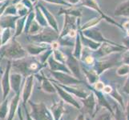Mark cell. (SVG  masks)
Here are the masks:
<instances>
[{
  "mask_svg": "<svg viewBox=\"0 0 129 120\" xmlns=\"http://www.w3.org/2000/svg\"><path fill=\"white\" fill-rule=\"evenodd\" d=\"M27 51L23 47L16 38H13L6 45L0 48L1 58H7L8 60H17L23 59L27 55Z\"/></svg>",
  "mask_w": 129,
  "mask_h": 120,
  "instance_id": "obj_1",
  "label": "cell"
},
{
  "mask_svg": "<svg viewBox=\"0 0 129 120\" xmlns=\"http://www.w3.org/2000/svg\"><path fill=\"white\" fill-rule=\"evenodd\" d=\"M59 35L53 29L44 28L40 33L35 35H29V40L35 43H44L51 44L52 42L56 41Z\"/></svg>",
  "mask_w": 129,
  "mask_h": 120,
  "instance_id": "obj_2",
  "label": "cell"
},
{
  "mask_svg": "<svg viewBox=\"0 0 129 120\" xmlns=\"http://www.w3.org/2000/svg\"><path fill=\"white\" fill-rule=\"evenodd\" d=\"M30 104L32 107V113L30 115L35 120H53L51 114L43 103L35 104L30 103Z\"/></svg>",
  "mask_w": 129,
  "mask_h": 120,
  "instance_id": "obj_3",
  "label": "cell"
},
{
  "mask_svg": "<svg viewBox=\"0 0 129 120\" xmlns=\"http://www.w3.org/2000/svg\"><path fill=\"white\" fill-rule=\"evenodd\" d=\"M12 66V60L7 61V65L6 66L5 71H4L2 80H1V86L3 90V101L7 99L9 93L11 91V82H10V76H11V68Z\"/></svg>",
  "mask_w": 129,
  "mask_h": 120,
  "instance_id": "obj_4",
  "label": "cell"
},
{
  "mask_svg": "<svg viewBox=\"0 0 129 120\" xmlns=\"http://www.w3.org/2000/svg\"><path fill=\"white\" fill-rule=\"evenodd\" d=\"M33 85H34V75L30 74V75H28V76H26L25 83H24V87H23V94H22L23 106H25L26 103L29 99V97L32 92Z\"/></svg>",
  "mask_w": 129,
  "mask_h": 120,
  "instance_id": "obj_5",
  "label": "cell"
},
{
  "mask_svg": "<svg viewBox=\"0 0 129 120\" xmlns=\"http://www.w3.org/2000/svg\"><path fill=\"white\" fill-rule=\"evenodd\" d=\"M82 5L88 7L93 9V10L96 11L98 13H100V14L101 15V17L102 18H104V19H106L107 21H108L109 23H112L113 24H116L117 26H119V24L116 23V22L113 21L112 19H111V18H109V17H108L107 15H104V13L102 11L101 9L100 8L99 4H98L96 0H82Z\"/></svg>",
  "mask_w": 129,
  "mask_h": 120,
  "instance_id": "obj_6",
  "label": "cell"
},
{
  "mask_svg": "<svg viewBox=\"0 0 129 120\" xmlns=\"http://www.w3.org/2000/svg\"><path fill=\"white\" fill-rule=\"evenodd\" d=\"M45 45H47V44H44V43L35 44V43H30L26 46V50L30 55L36 56V55H39L41 53L47 50V47Z\"/></svg>",
  "mask_w": 129,
  "mask_h": 120,
  "instance_id": "obj_7",
  "label": "cell"
},
{
  "mask_svg": "<svg viewBox=\"0 0 129 120\" xmlns=\"http://www.w3.org/2000/svg\"><path fill=\"white\" fill-rule=\"evenodd\" d=\"M38 5H39V7H40V9L42 10L44 16H45V18H46L47 22V23H48V26H50L51 29L55 30L56 32L59 33V27H58L57 22H56L55 19L54 18V16H53L51 15V13L45 7L43 6L42 4L39 3V4H38Z\"/></svg>",
  "mask_w": 129,
  "mask_h": 120,
  "instance_id": "obj_8",
  "label": "cell"
},
{
  "mask_svg": "<svg viewBox=\"0 0 129 120\" xmlns=\"http://www.w3.org/2000/svg\"><path fill=\"white\" fill-rule=\"evenodd\" d=\"M11 88L15 94L20 93L21 82H22V74L20 73H12L10 76Z\"/></svg>",
  "mask_w": 129,
  "mask_h": 120,
  "instance_id": "obj_9",
  "label": "cell"
},
{
  "mask_svg": "<svg viewBox=\"0 0 129 120\" xmlns=\"http://www.w3.org/2000/svg\"><path fill=\"white\" fill-rule=\"evenodd\" d=\"M19 98H20V93L15 94V95L12 98V99L10 103V109H9V114H8L7 120H13L14 119L16 110L18 108V106H19Z\"/></svg>",
  "mask_w": 129,
  "mask_h": 120,
  "instance_id": "obj_10",
  "label": "cell"
},
{
  "mask_svg": "<svg viewBox=\"0 0 129 120\" xmlns=\"http://www.w3.org/2000/svg\"><path fill=\"white\" fill-rule=\"evenodd\" d=\"M115 16L129 17V0L121 3L115 10Z\"/></svg>",
  "mask_w": 129,
  "mask_h": 120,
  "instance_id": "obj_11",
  "label": "cell"
},
{
  "mask_svg": "<svg viewBox=\"0 0 129 120\" xmlns=\"http://www.w3.org/2000/svg\"><path fill=\"white\" fill-rule=\"evenodd\" d=\"M123 48H124L123 47H115L112 45H109L108 43H104L102 47H100V49L99 51H97L96 55H98L99 56L102 57V56H104L106 55H108L110 54L112 51H120L122 50Z\"/></svg>",
  "mask_w": 129,
  "mask_h": 120,
  "instance_id": "obj_12",
  "label": "cell"
},
{
  "mask_svg": "<svg viewBox=\"0 0 129 120\" xmlns=\"http://www.w3.org/2000/svg\"><path fill=\"white\" fill-rule=\"evenodd\" d=\"M26 15L23 17H19L16 20L15 23V33H14V38H17L18 36L22 34L25 30V26H26Z\"/></svg>",
  "mask_w": 129,
  "mask_h": 120,
  "instance_id": "obj_13",
  "label": "cell"
},
{
  "mask_svg": "<svg viewBox=\"0 0 129 120\" xmlns=\"http://www.w3.org/2000/svg\"><path fill=\"white\" fill-rule=\"evenodd\" d=\"M34 11L35 13V19H36V21L40 24V26H43V28H46L48 26V23H47V19H46L45 16H44L42 10L40 9V7H39V5H37L35 7Z\"/></svg>",
  "mask_w": 129,
  "mask_h": 120,
  "instance_id": "obj_14",
  "label": "cell"
},
{
  "mask_svg": "<svg viewBox=\"0 0 129 120\" xmlns=\"http://www.w3.org/2000/svg\"><path fill=\"white\" fill-rule=\"evenodd\" d=\"M19 16H8L7 15L4 19L2 20V25H0L3 28L10 27L14 30L15 27V23L16 20L19 19Z\"/></svg>",
  "mask_w": 129,
  "mask_h": 120,
  "instance_id": "obj_15",
  "label": "cell"
},
{
  "mask_svg": "<svg viewBox=\"0 0 129 120\" xmlns=\"http://www.w3.org/2000/svg\"><path fill=\"white\" fill-rule=\"evenodd\" d=\"M14 33L15 32H13V29L10 27L3 28L2 34H1L3 46L6 45L7 43H8L13 38H14Z\"/></svg>",
  "mask_w": 129,
  "mask_h": 120,
  "instance_id": "obj_16",
  "label": "cell"
},
{
  "mask_svg": "<svg viewBox=\"0 0 129 120\" xmlns=\"http://www.w3.org/2000/svg\"><path fill=\"white\" fill-rule=\"evenodd\" d=\"M48 63H49V65H50L52 71H55V70H63V71H68V69L65 67V66H63V64L59 63V61L55 59V58L53 56H51L48 59Z\"/></svg>",
  "mask_w": 129,
  "mask_h": 120,
  "instance_id": "obj_17",
  "label": "cell"
},
{
  "mask_svg": "<svg viewBox=\"0 0 129 120\" xmlns=\"http://www.w3.org/2000/svg\"><path fill=\"white\" fill-rule=\"evenodd\" d=\"M43 29L44 28L42 26H40V24H39L36 21V19H35L31 23V24L30 25L27 31H26V34L28 35H35L39 33H40Z\"/></svg>",
  "mask_w": 129,
  "mask_h": 120,
  "instance_id": "obj_18",
  "label": "cell"
},
{
  "mask_svg": "<svg viewBox=\"0 0 129 120\" xmlns=\"http://www.w3.org/2000/svg\"><path fill=\"white\" fill-rule=\"evenodd\" d=\"M52 74L58 79L59 80L60 82L63 83H78L79 81L76 79H75L73 78H71L68 76H66V75L63 73H60L59 71H52Z\"/></svg>",
  "mask_w": 129,
  "mask_h": 120,
  "instance_id": "obj_19",
  "label": "cell"
},
{
  "mask_svg": "<svg viewBox=\"0 0 129 120\" xmlns=\"http://www.w3.org/2000/svg\"><path fill=\"white\" fill-rule=\"evenodd\" d=\"M15 7L17 9V15L19 17L26 16L30 12V11L24 5L23 2H19V3H15Z\"/></svg>",
  "mask_w": 129,
  "mask_h": 120,
  "instance_id": "obj_20",
  "label": "cell"
},
{
  "mask_svg": "<svg viewBox=\"0 0 129 120\" xmlns=\"http://www.w3.org/2000/svg\"><path fill=\"white\" fill-rule=\"evenodd\" d=\"M8 103H9V102L6 99L3 101V103L0 105V118L1 119H4L7 116V113L9 112Z\"/></svg>",
  "mask_w": 129,
  "mask_h": 120,
  "instance_id": "obj_21",
  "label": "cell"
},
{
  "mask_svg": "<svg viewBox=\"0 0 129 120\" xmlns=\"http://www.w3.org/2000/svg\"><path fill=\"white\" fill-rule=\"evenodd\" d=\"M68 63L71 66V69L72 70L73 73H75L76 75L79 74L77 61H76V59H75V58H74V57H69L68 58Z\"/></svg>",
  "mask_w": 129,
  "mask_h": 120,
  "instance_id": "obj_22",
  "label": "cell"
},
{
  "mask_svg": "<svg viewBox=\"0 0 129 120\" xmlns=\"http://www.w3.org/2000/svg\"><path fill=\"white\" fill-rule=\"evenodd\" d=\"M55 87L57 88V90H58V92H59V94H60V95L62 96V97H63V99H66L67 101H68V102H70V103H73L74 105H75V106H79V105L76 103V102H75L73 99H72V96H71V95H68V94H67V93H65L63 90H62V89H60V88H59V87H58L57 86H55Z\"/></svg>",
  "mask_w": 129,
  "mask_h": 120,
  "instance_id": "obj_23",
  "label": "cell"
},
{
  "mask_svg": "<svg viewBox=\"0 0 129 120\" xmlns=\"http://www.w3.org/2000/svg\"><path fill=\"white\" fill-rule=\"evenodd\" d=\"M5 15H8V16H18L15 4H12V5H10V4H9V6L6 9Z\"/></svg>",
  "mask_w": 129,
  "mask_h": 120,
  "instance_id": "obj_24",
  "label": "cell"
},
{
  "mask_svg": "<svg viewBox=\"0 0 129 120\" xmlns=\"http://www.w3.org/2000/svg\"><path fill=\"white\" fill-rule=\"evenodd\" d=\"M42 88L43 89L44 91H46L47 92H54V88H53L51 83L49 82L47 79H46L45 78H43Z\"/></svg>",
  "mask_w": 129,
  "mask_h": 120,
  "instance_id": "obj_25",
  "label": "cell"
},
{
  "mask_svg": "<svg viewBox=\"0 0 129 120\" xmlns=\"http://www.w3.org/2000/svg\"><path fill=\"white\" fill-rule=\"evenodd\" d=\"M9 4H10V2H9L8 0H7L6 2H4L1 4V6H0V18L5 14L6 9L9 6Z\"/></svg>",
  "mask_w": 129,
  "mask_h": 120,
  "instance_id": "obj_26",
  "label": "cell"
},
{
  "mask_svg": "<svg viewBox=\"0 0 129 120\" xmlns=\"http://www.w3.org/2000/svg\"><path fill=\"white\" fill-rule=\"evenodd\" d=\"M47 3H53V4H59V5H67V6H70V4L68 3L66 1H63V0H43Z\"/></svg>",
  "mask_w": 129,
  "mask_h": 120,
  "instance_id": "obj_27",
  "label": "cell"
},
{
  "mask_svg": "<svg viewBox=\"0 0 129 120\" xmlns=\"http://www.w3.org/2000/svg\"><path fill=\"white\" fill-rule=\"evenodd\" d=\"M52 110H53V114H54V115L55 116V120H58L61 114V106H55L52 108Z\"/></svg>",
  "mask_w": 129,
  "mask_h": 120,
  "instance_id": "obj_28",
  "label": "cell"
},
{
  "mask_svg": "<svg viewBox=\"0 0 129 120\" xmlns=\"http://www.w3.org/2000/svg\"><path fill=\"white\" fill-rule=\"evenodd\" d=\"M123 60H124V63L129 64V51L124 53L123 55Z\"/></svg>",
  "mask_w": 129,
  "mask_h": 120,
  "instance_id": "obj_29",
  "label": "cell"
},
{
  "mask_svg": "<svg viewBox=\"0 0 129 120\" xmlns=\"http://www.w3.org/2000/svg\"><path fill=\"white\" fill-rule=\"evenodd\" d=\"M82 0H66V2L69 3V4H72V5H75V4L79 3Z\"/></svg>",
  "mask_w": 129,
  "mask_h": 120,
  "instance_id": "obj_30",
  "label": "cell"
},
{
  "mask_svg": "<svg viewBox=\"0 0 129 120\" xmlns=\"http://www.w3.org/2000/svg\"><path fill=\"white\" fill-rule=\"evenodd\" d=\"M85 62H86L87 63H88V64L92 63V62H93V58H92V56H91V55L87 56L85 58Z\"/></svg>",
  "mask_w": 129,
  "mask_h": 120,
  "instance_id": "obj_31",
  "label": "cell"
},
{
  "mask_svg": "<svg viewBox=\"0 0 129 120\" xmlns=\"http://www.w3.org/2000/svg\"><path fill=\"white\" fill-rule=\"evenodd\" d=\"M95 88L97 89V90H103L104 89V84L102 83H96V85H95Z\"/></svg>",
  "mask_w": 129,
  "mask_h": 120,
  "instance_id": "obj_32",
  "label": "cell"
},
{
  "mask_svg": "<svg viewBox=\"0 0 129 120\" xmlns=\"http://www.w3.org/2000/svg\"><path fill=\"white\" fill-rule=\"evenodd\" d=\"M123 28H125V29L127 30V35L129 36V21L126 22V23L123 24Z\"/></svg>",
  "mask_w": 129,
  "mask_h": 120,
  "instance_id": "obj_33",
  "label": "cell"
},
{
  "mask_svg": "<svg viewBox=\"0 0 129 120\" xmlns=\"http://www.w3.org/2000/svg\"><path fill=\"white\" fill-rule=\"evenodd\" d=\"M98 120H109V116H108V114H103V115H101V116L99 118V119H98Z\"/></svg>",
  "mask_w": 129,
  "mask_h": 120,
  "instance_id": "obj_34",
  "label": "cell"
},
{
  "mask_svg": "<svg viewBox=\"0 0 129 120\" xmlns=\"http://www.w3.org/2000/svg\"><path fill=\"white\" fill-rule=\"evenodd\" d=\"M23 107H24V109H25V110H26V120H34V118L31 117V115L28 114L27 110H26V107H25V106H23Z\"/></svg>",
  "mask_w": 129,
  "mask_h": 120,
  "instance_id": "obj_35",
  "label": "cell"
},
{
  "mask_svg": "<svg viewBox=\"0 0 129 120\" xmlns=\"http://www.w3.org/2000/svg\"><path fill=\"white\" fill-rule=\"evenodd\" d=\"M124 91H125L126 92H127V93H129V78H128L127 83H126L125 87H124Z\"/></svg>",
  "mask_w": 129,
  "mask_h": 120,
  "instance_id": "obj_36",
  "label": "cell"
},
{
  "mask_svg": "<svg viewBox=\"0 0 129 120\" xmlns=\"http://www.w3.org/2000/svg\"><path fill=\"white\" fill-rule=\"evenodd\" d=\"M104 92H106V93H110L112 91V88L110 87H104Z\"/></svg>",
  "mask_w": 129,
  "mask_h": 120,
  "instance_id": "obj_37",
  "label": "cell"
},
{
  "mask_svg": "<svg viewBox=\"0 0 129 120\" xmlns=\"http://www.w3.org/2000/svg\"><path fill=\"white\" fill-rule=\"evenodd\" d=\"M123 43L125 44V45L129 48V38L124 39V40H123Z\"/></svg>",
  "mask_w": 129,
  "mask_h": 120,
  "instance_id": "obj_38",
  "label": "cell"
},
{
  "mask_svg": "<svg viewBox=\"0 0 129 120\" xmlns=\"http://www.w3.org/2000/svg\"><path fill=\"white\" fill-rule=\"evenodd\" d=\"M21 1H22V0H13L12 3H13V4H15V3H17L21 2Z\"/></svg>",
  "mask_w": 129,
  "mask_h": 120,
  "instance_id": "obj_39",
  "label": "cell"
},
{
  "mask_svg": "<svg viewBox=\"0 0 129 120\" xmlns=\"http://www.w3.org/2000/svg\"><path fill=\"white\" fill-rule=\"evenodd\" d=\"M30 1L31 2V3H33V5H34V4H35V3H36L38 2V0H30Z\"/></svg>",
  "mask_w": 129,
  "mask_h": 120,
  "instance_id": "obj_40",
  "label": "cell"
},
{
  "mask_svg": "<svg viewBox=\"0 0 129 120\" xmlns=\"http://www.w3.org/2000/svg\"><path fill=\"white\" fill-rule=\"evenodd\" d=\"M3 28L1 26H0V36H1V34H2V32H3Z\"/></svg>",
  "mask_w": 129,
  "mask_h": 120,
  "instance_id": "obj_41",
  "label": "cell"
},
{
  "mask_svg": "<svg viewBox=\"0 0 129 120\" xmlns=\"http://www.w3.org/2000/svg\"><path fill=\"white\" fill-rule=\"evenodd\" d=\"M3 47V43H2V39H1V36H0V48Z\"/></svg>",
  "mask_w": 129,
  "mask_h": 120,
  "instance_id": "obj_42",
  "label": "cell"
},
{
  "mask_svg": "<svg viewBox=\"0 0 129 120\" xmlns=\"http://www.w3.org/2000/svg\"><path fill=\"white\" fill-rule=\"evenodd\" d=\"M127 116H128V120H129V103H128V109H127Z\"/></svg>",
  "mask_w": 129,
  "mask_h": 120,
  "instance_id": "obj_43",
  "label": "cell"
},
{
  "mask_svg": "<svg viewBox=\"0 0 129 120\" xmlns=\"http://www.w3.org/2000/svg\"><path fill=\"white\" fill-rule=\"evenodd\" d=\"M7 0H0V3H4V2H6Z\"/></svg>",
  "mask_w": 129,
  "mask_h": 120,
  "instance_id": "obj_44",
  "label": "cell"
},
{
  "mask_svg": "<svg viewBox=\"0 0 129 120\" xmlns=\"http://www.w3.org/2000/svg\"><path fill=\"white\" fill-rule=\"evenodd\" d=\"M2 3H0V6H1V4H2Z\"/></svg>",
  "mask_w": 129,
  "mask_h": 120,
  "instance_id": "obj_45",
  "label": "cell"
}]
</instances>
